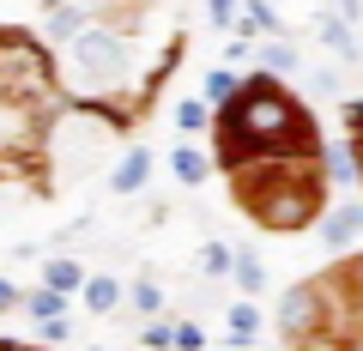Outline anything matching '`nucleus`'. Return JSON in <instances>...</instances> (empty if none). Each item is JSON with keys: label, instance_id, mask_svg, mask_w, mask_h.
I'll list each match as a JSON object with an SVG mask.
<instances>
[{"label": "nucleus", "instance_id": "15", "mask_svg": "<svg viewBox=\"0 0 363 351\" xmlns=\"http://www.w3.org/2000/svg\"><path fill=\"white\" fill-rule=\"evenodd\" d=\"M13 303H18V291H13V285H0V309H13Z\"/></svg>", "mask_w": 363, "mask_h": 351}, {"label": "nucleus", "instance_id": "1", "mask_svg": "<svg viewBox=\"0 0 363 351\" xmlns=\"http://www.w3.org/2000/svg\"><path fill=\"white\" fill-rule=\"evenodd\" d=\"M218 116V169L230 188H248L255 176H272L255 224L260 230H303L327 200V145L309 128V109L279 85V79H248L224 97Z\"/></svg>", "mask_w": 363, "mask_h": 351}, {"label": "nucleus", "instance_id": "10", "mask_svg": "<svg viewBox=\"0 0 363 351\" xmlns=\"http://www.w3.org/2000/svg\"><path fill=\"white\" fill-rule=\"evenodd\" d=\"M230 91H236V73H224V67H218V73L206 79V97H212V104H224Z\"/></svg>", "mask_w": 363, "mask_h": 351}, {"label": "nucleus", "instance_id": "2", "mask_svg": "<svg viewBox=\"0 0 363 351\" xmlns=\"http://www.w3.org/2000/svg\"><path fill=\"white\" fill-rule=\"evenodd\" d=\"M145 169H152V157H145L140 145H133V152H128V157L116 164V176H109V188H116V194H133V188H145Z\"/></svg>", "mask_w": 363, "mask_h": 351}, {"label": "nucleus", "instance_id": "3", "mask_svg": "<svg viewBox=\"0 0 363 351\" xmlns=\"http://www.w3.org/2000/svg\"><path fill=\"white\" fill-rule=\"evenodd\" d=\"M169 164H176V176H182L188 188H200V182H206V157H200V152H188V145H182V152L169 157Z\"/></svg>", "mask_w": 363, "mask_h": 351}, {"label": "nucleus", "instance_id": "6", "mask_svg": "<svg viewBox=\"0 0 363 351\" xmlns=\"http://www.w3.org/2000/svg\"><path fill=\"white\" fill-rule=\"evenodd\" d=\"M176 128H182V133H200V128H206V104H194V97L176 104Z\"/></svg>", "mask_w": 363, "mask_h": 351}, {"label": "nucleus", "instance_id": "14", "mask_svg": "<svg viewBox=\"0 0 363 351\" xmlns=\"http://www.w3.org/2000/svg\"><path fill=\"white\" fill-rule=\"evenodd\" d=\"M206 13L218 18V25H230V18H236V0H206Z\"/></svg>", "mask_w": 363, "mask_h": 351}, {"label": "nucleus", "instance_id": "13", "mask_svg": "<svg viewBox=\"0 0 363 351\" xmlns=\"http://www.w3.org/2000/svg\"><path fill=\"white\" fill-rule=\"evenodd\" d=\"M267 67H279V73H291V67H297V55H291L285 43H279V49H267Z\"/></svg>", "mask_w": 363, "mask_h": 351}, {"label": "nucleus", "instance_id": "5", "mask_svg": "<svg viewBox=\"0 0 363 351\" xmlns=\"http://www.w3.org/2000/svg\"><path fill=\"white\" fill-rule=\"evenodd\" d=\"M255 327H260V309H255V303H236V309H230V333L236 339H255Z\"/></svg>", "mask_w": 363, "mask_h": 351}, {"label": "nucleus", "instance_id": "11", "mask_svg": "<svg viewBox=\"0 0 363 351\" xmlns=\"http://www.w3.org/2000/svg\"><path fill=\"white\" fill-rule=\"evenodd\" d=\"M345 121H351V145H357V176H363V104H351Z\"/></svg>", "mask_w": 363, "mask_h": 351}, {"label": "nucleus", "instance_id": "8", "mask_svg": "<svg viewBox=\"0 0 363 351\" xmlns=\"http://www.w3.org/2000/svg\"><path fill=\"white\" fill-rule=\"evenodd\" d=\"M200 260H206V273H230V248H218V243H206V248H200Z\"/></svg>", "mask_w": 363, "mask_h": 351}, {"label": "nucleus", "instance_id": "7", "mask_svg": "<svg viewBox=\"0 0 363 351\" xmlns=\"http://www.w3.org/2000/svg\"><path fill=\"white\" fill-rule=\"evenodd\" d=\"M116 297H121V291L109 285V279H91V291H85V303H91V309H116Z\"/></svg>", "mask_w": 363, "mask_h": 351}, {"label": "nucleus", "instance_id": "9", "mask_svg": "<svg viewBox=\"0 0 363 351\" xmlns=\"http://www.w3.org/2000/svg\"><path fill=\"white\" fill-rule=\"evenodd\" d=\"M49 285L55 291H73L79 285V267H73V260H55V267H49Z\"/></svg>", "mask_w": 363, "mask_h": 351}, {"label": "nucleus", "instance_id": "12", "mask_svg": "<svg viewBox=\"0 0 363 351\" xmlns=\"http://www.w3.org/2000/svg\"><path fill=\"white\" fill-rule=\"evenodd\" d=\"M30 315H43V321H55V315H61V297H55V291H37V297H30Z\"/></svg>", "mask_w": 363, "mask_h": 351}, {"label": "nucleus", "instance_id": "4", "mask_svg": "<svg viewBox=\"0 0 363 351\" xmlns=\"http://www.w3.org/2000/svg\"><path fill=\"white\" fill-rule=\"evenodd\" d=\"M230 273H236V285H242V291H260V285H267V273H260V260H255V255L230 260Z\"/></svg>", "mask_w": 363, "mask_h": 351}]
</instances>
